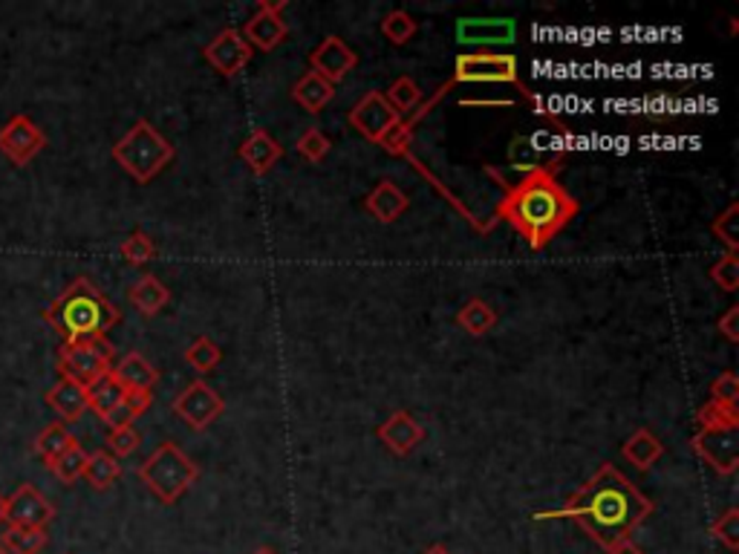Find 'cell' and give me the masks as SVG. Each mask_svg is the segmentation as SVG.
Returning a JSON list of instances; mask_svg holds the SVG:
<instances>
[{
	"label": "cell",
	"mask_w": 739,
	"mask_h": 554,
	"mask_svg": "<svg viewBox=\"0 0 739 554\" xmlns=\"http://www.w3.org/2000/svg\"><path fill=\"white\" fill-rule=\"evenodd\" d=\"M653 511V500L644 497L616 465L607 462L595 470L575 497H570L561 508L540 511L534 514V520H554V517L575 520L604 552H613V549L632 543V531L639 529Z\"/></svg>",
	"instance_id": "1"
},
{
	"label": "cell",
	"mask_w": 739,
	"mask_h": 554,
	"mask_svg": "<svg viewBox=\"0 0 739 554\" xmlns=\"http://www.w3.org/2000/svg\"><path fill=\"white\" fill-rule=\"evenodd\" d=\"M577 214V200L554 179L549 165L531 168L497 206V220H506L534 252L547 248Z\"/></svg>",
	"instance_id": "2"
},
{
	"label": "cell",
	"mask_w": 739,
	"mask_h": 554,
	"mask_svg": "<svg viewBox=\"0 0 739 554\" xmlns=\"http://www.w3.org/2000/svg\"><path fill=\"white\" fill-rule=\"evenodd\" d=\"M44 321L62 335L64 344H78L108 339V332L122 321V312L90 277L81 275L44 309Z\"/></svg>",
	"instance_id": "3"
},
{
	"label": "cell",
	"mask_w": 739,
	"mask_h": 554,
	"mask_svg": "<svg viewBox=\"0 0 739 554\" xmlns=\"http://www.w3.org/2000/svg\"><path fill=\"white\" fill-rule=\"evenodd\" d=\"M110 154L122 165L124 174H131L139 185H147L168 168L177 151L147 119H139L131 131L115 142Z\"/></svg>",
	"instance_id": "4"
},
{
	"label": "cell",
	"mask_w": 739,
	"mask_h": 554,
	"mask_svg": "<svg viewBox=\"0 0 739 554\" xmlns=\"http://www.w3.org/2000/svg\"><path fill=\"white\" fill-rule=\"evenodd\" d=\"M136 477L142 479V485L154 494L156 500L174 506L200 479V468L183 447L174 445V442H162L154 454L139 465Z\"/></svg>",
	"instance_id": "5"
},
{
	"label": "cell",
	"mask_w": 739,
	"mask_h": 554,
	"mask_svg": "<svg viewBox=\"0 0 739 554\" xmlns=\"http://www.w3.org/2000/svg\"><path fill=\"white\" fill-rule=\"evenodd\" d=\"M113 369V344L108 339L78 341L58 350V373L81 387H92Z\"/></svg>",
	"instance_id": "6"
},
{
	"label": "cell",
	"mask_w": 739,
	"mask_h": 554,
	"mask_svg": "<svg viewBox=\"0 0 739 554\" xmlns=\"http://www.w3.org/2000/svg\"><path fill=\"white\" fill-rule=\"evenodd\" d=\"M454 85H520L517 58L508 53H465L454 62Z\"/></svg>",
	"instance_id": "7"
},
{
	"label": "cell",
	"mask_w": 739,
	"mask_h": 554,
	"mask_svg": "<svg viewBox=\"0 0 739 554\" xmlns=\"http://www.w3.org/2000/svg\"><path fill=\"white\" fill-rule=\"evenodd\" d=\"M46 147V133L38 124L32 122L30 115H12L3 128H0V154L7 156L15 168H26L35 156Z\"/></svg>",
	"instance_id": "8"
},
{
	"label": "cell",
	"mask_w": 739,
	"mask_h": 554,
	"mask_svg": "<svg viewBox=\"0 0 739 554\" xmlns=\"http://www.w3.org/2000/svg\"><path fill=\"white\" fill-rule=\"evenodd\" d=\"M170 408H174V413H177L188 428H194V431H206L208 424H214L217 416L223 413L225 401L214 387H208L202 378H197V381H191V385L179 392Z\"/></svg>",
	"instance_id": "9"
},
{
	"label": "cell",
	"mask_w": 739,
	"mask_h": 554,
	"mask_svg": "<svg viewBox=\"0 0 739 554\" xmlns=\"http://www.w3.org/2000/svg\"><path fill=\"white\" fill-rule=\"evenodd\" d=\"M286 3H272V0H261L257 3V12L243 23V41H246L252 49H261V53H272L277 46L284 44L286 35H289V23L284 21Z\"/></svg>",
	"instance_id": "10"
},
{
	"label": "cell",
	"mask_w": 739,
	"mask_h": 554,
	"mask_svg": "<svg viewBox=\"0 0 739 554\" xmlns=\"http://www.w3.org/2000/svg\"><path fill=\"white\" fill-rule=\"evenodd\" d=\"M350 124H353L355 131L362 133L364 138H370V142H382V136H385L387 131H390L393 124L399 122L401 115L396 113V110L387 104L385 92L378 90H370L364 92L362 99H359V104H355L353 110H350Z\"/></svg>",
	"instance_id": "11"
},
{
	"label": "cell",
	"mask_w": 739,
	"mask_h": 554,
	"mask_svg": "<svg viewBox=\"0 0 739 554\" xmlns=\"http://www.w3.org/2000/svg\"><path fill=\"white\" fill-rule=\"evenodd\" d=\"M693 451L702 462L723 477H731L739 468V428L734 431H699L693 436Z\"/></svg>",
	"instance_id": "12"
},
{
	"label": "cell",
	"mask_w": 739,
	"mask_h": 554,
	"mask_svg": "<svg viewBox=\"0 0 739 554\" xmlns=\"http://www.w3.org/2000/svg\"><path fill=\"white\" fill-rule=\"evenodd\" d=\"M309 73L321 76L330 85H339L341 78H346L359 67V55L353 53V46H346L339 35H327L321 44L309 53Z\"/></svg>",
	"instance_id": "13"
},
{
	"label": "cell",
	"mask_w": 739,
	"mask_h": 554,
	"mask_svg": "<svg viewBox=\"0 0 739 554\" xmlns=\"http://www.w3.org/2000/svg\"><path fill=\"white\" fill-rule=\"evenodd\" d=\"M252 53L254 49L243 41L240 30H223L217 32L214 41L202 49V58L223 78H234L240 69L252 62Z\"/></svg>",
	"instance_id": "14"
},
{
	"label": "cell",
	"mask_w": 739,
	"mask_h": 554,
	"mask_svg": "<svg viewBox=\"0 0 739 554\" xmlns=\"http://www.w3.org/2000/svg\"><path fill=\"white\" fill-rule=\"evenodd\" d=\"M55 520V506L46 500L44 494L35 488V485L23 483L18 485V491L9 497V517L7 523L12 525H38V529H46V525Z\"/></svg>",
	"instance_id": "15"
},
{
	"label": "cell",
	"mask_w": 739,
	"mask_h": 554,
	"mask_svg": "<svg viewBox=\"0 0 739 554\" xmlns=\"http://www.w3.org/2000/svg\"><path fill=\"white\" fill-rule=\"evenodd\" d=\"M517 26L511 18H465L456 23V41L468 46L511 44Z\"/></svg>",
	"instance_id": "16"
},
{
	"label": "cell",
	"mask_w": 739,
	"mask_h": 554,
	"mask_svg": "<svg viewBox=\"0 0 739 554\" xmlns=\"http://www.w3.org/2000/svg\"><path fill=\"white\" fill-rule=\"evenodd\" d=\"M376 436L382 439V445L387 451L399 456H408L416 445H422L424 442V428L416 422L413 416L408 410H396L385 419V422L376 428Z\"/></svg>",
	"instance_id": "17"
},
{
	"label": "cell",
	"mask_w": 739,
	"mask_h": 554,
	"mask_svg": "<svg viewBox=\"0 0 739 554\" xmlns=\"http://www.w3.org/2000/svg\"><path fill=\"white\" fill-rule=\"evenodd\" d=\"M238 156L246 162L254 177H263V174H269L275 168L277 162L284 159V145L269 131L257 128V131H252L243 138V145L238 147Z\"/></svg>",
	"instance_id": "18"
},
{
	"label": "cell",
	"mask_w": 739,
	"mask_h": 554,
	"mask_svg": "<svg viewBox=\"0 0 739 554\" xmlns=\"http://www.w3.org/2000/svg\"><path fill=\"white\" fill-rule=\"evenodd\" d=\"M46 405L58 413L64 424L78 422L81 416L90 410V399H87V387L69 381V378H58L49 390H46Z\"/></svg>",
	"instance_id": "19"
},
{
	"label": "cell",
	"mask_w": 739,
	"mask_h": 554,
	"mask_svg": "<svg viewBox=\"0 0 739 554\" xmlns=\"http://www.w3.org/2000/svg\"><path fill=\"white\" fill-rule=\"evenodd\" d=\"M408 206H410L408 193L401 191L396 182H390V179H382V182L367 193V200H364V208L376 217L378 223L385 225L396 223V220L408 211Z\"/></svg>",
	"instance_id": "20"
},
{
	"label": "cell",
	"mask_w": 739,
	"mask_h": 554,
	"mask_svg": "<svg viewBox=\"0 0 739 554\" xmlns=\"http://www.w3.org/2000/svg\"><path fill=\"white\" fill-rule=\"evenodd\" d=\"M110 376L128 390H154V385L159 381V369L154 364L147 362L145 355L139 353H128L119 358V364H113L110 369Z\"/></svg>",
	"instance_id": "21"
},
{
	"label": "cell",
	"mask_w": 739,
	"mask_h": 554,
	"mask_svg": "<svg viewBox=\"0 0 739 554\" xmlns=\"http://www.w3.org/2000/svg\"><path fill=\"white\" fill-rule=\"evenodd\" d=\"M128 300H131L133 309H139L142 315L154 318V315H159L162 309L168 307L170 292H168V286L162 284L156 275H142L136 284L128 289Z\"/></svg>",
	"instance_id": "22"
},
{
	"label": "cell",
	"mask_w": 739,
	"mask_h": 554,
	"mask_svg": "<svg viewBox=\"0 0 739 554\" xmlns=\"http://www.w3.org/2000/svg\"><path fill=\"white\" fill-rule=\"evenodd\" d=\"M662 454H664L662 439L655 436L653 431H647V428H639V431L632 433V436L621 445L624 459L630 462L632 468H639V470L653 468L655 462L662 459Z\"/></svg>",
	"instance_id": "23"
},
{
	"label": "cell",
	"mask_w": 739,
	"mask_h": 554,
	"mask_svg": "<svg viewBox=\"0 0 739 554\" xmlns=\"http://www.w3.org/2000/svg\"><path fill=\"white\" fill-rule=\"evenodd\" d=\"M293 99L298 101L307 113H321V110L335 99V85L323 81V78L316 76V73H307V76H300L293 85Z\"/></svg>",
	"instance_id": "24"
},
{
	"label": "cell",
	"mask_w": 739,
	"mask_h": 554,
	"mask_svg": "<svg viewBox=\"0 0 739 554\" xmlns=\"http://www.w3.org/2000/svg\"><path fill=\"white\" fill-rule=\"evenodd\" d=\"M46 543H49V531L38 525L7 523V531H0V546L9 554H41Z\"/></svg>",
	"instance_id": "25"
},
{
	"label": "cell",
	"mask_w": 739,
	"mask_h": 554,
	"mask_svg": "<svg viewBox=\"0 0 739 554\" xmlns=\"http://www.w3.org/2000/svg\"><path fill=\"white\" fill-rule=\"evenodd\" d=\"M119 477H122V465H119V459L113 454H108V451H92V454H87L85 479L96 491L113 488Z\"/></svg>",
	"instance_id": "26"
},
{
	"label": "cell",
	"mask_w": 739,
	"mask_h": 554,
	"mask_svg": "<svg viewBox=\"0 0 739 554\" xmlns=\"http://www.w3.org/2000/svg\"><path fill=\"white\" fill-rule=\"evenodd\" d=\"M456 323H460L468 335H474V339H483V335H488V332L497 326V312H494L483 298H471L468 303L456 312Z\"/></svg>",
	"instance_id": "27"
},
{
	"label": "cell",
	"mask_w": 739,
	"mask_h": 554,
	"mask_svg": "<svg viewBox=\"0 0 739 554\" xmlns=\"http://www.w3.org/2000/svg\"><path fill=\"white\" fill-rule=\"evenodd\" d=\"M73 442H76V436L67 431V424L53 422V424H46L44 431L35 436V442H32V451H35L41 459H44V465H53V462L58 459V456H62L64 451L73 445Z\"/></svg>",
	"instance_id": "28"
},
{
	"label": "cell",
	"mask_w": 739,
	"mask_h": 554,
	"mask_svg": "<svg viewBox=\"0 0 739 554\" xmlns=\"http://www.w3.org/2000/svg\"><path fill=\"white\" fill-rule=\"evenodd\" d=\"M699 431H734L739 428L737 405H723V401H705L696 413Z\"/></svg>",
	"instance_id": "29"
},
{
	"label": "cell",
	"mask_w": 739,
	"mask_h": 554,
	"mask_svg": "<svg viewBox=\"0 0 739 554\" xmlns=\"http://www.w3.org/2000/svg\"><path fill=\"white\" fill-rule=\"evenodd\" d=\"M85 465H87V451L76 439V442H73V445H69L67 451H64V454L53 462V465H46V468L53 470V477L58 479V483L73 485L85 477Z\"/></svg>",
	"instance_id": "30"
},
{
	"label": "cell",
	"mask_w": 739,
	"mask_h": 554,
	"mask_svg": "<svg viewBox=\"0 0 739 554\" xmlns=\"http://www.w3.org/2000/svg\"><path fill=\"white\" fill-rule=\"evenodd\" d=\"M87 399H90L92 413L101 419V416L110 413V410H113L115 405L124 399V387L119 385V381H115V378L108 373V376L99 378L96 385L87 387Z\"/></svg>",
	"instance_id": "31"
},
{
	"label": "cell",
	"mask_w": 739,
	"mask_h": 554,
	"mask_svg": "<svg viewBox=\"0 0 739 554\" xmlns=\"http://www.w3.org/2000/svg\"><path fill=\"white\" fill-rule=\"evenodd\" d=\"M185 362L191 364L197 373H211V369H217L220 362H223V350H220V344L214 339L200 335V339H194L191 346L185 350Z\"/></svg>",
	"instance_id": "32"
},
{
	"label": "cell",
	"mask_w": 739,
	"mask_h": 554,
	"mask_svg": "<svg viewBox=\"0 0 739 554\" xmlns=\"http://www.w3.org/2000/svg\"><path fill=\"white\" fill-rule=\"evenodd\" d=\"M387 104H390L396 113H410V110H416L419 104H422V90H419V85H416L413 78L410 76H401L396 78L390 85V90L385 92Z\"/></svg>",
	"instance_id": "33"
},
{
	"label": "cell",
	"mask_w": 739,
	"mask_h": 554,
	"mask_svg": "<svg viewBox=\"0 0 739 554\" xmlns=\"http://www.w3.org/2000/svg\"><path fill=\"white\" fill-rule=\"evenodd\" d=\"M119 254L124 257V263H131V266H145L156 257V243L151 240V234L142 229H136L128 240H122V246H119Z\"/></svg>",
	"instance_id": "34"
},
{
	"label": "cell",
	"mask_w": 739,
	"mask_h": 554,
	"mask_svg": "<svg viewBox=\"0 0 739 554\" xmlns=\"http://www.w3.org/2000/svg\"><path fill=\"white\" fill-rule=\"evenodd\" d=\"M382 35L396 46L408 44V41L416 35V21L405 12V9H393V12H387V15L382 18Z\"/></svg>",
	"instance_id": "35"
},
{
	"label": "cell",
	"mask_w": 739,
	"mask_h": 554,
	"mask_svg": "<svg viewBox=\"0 0 739 554\" xmlns=\"http://www.w3.org/2000/svg\"><path fill=\"white\" fill-rule=\"evenodd\" d=\"M295 151L307 162L318 165L323 162V156L332 151V138L321 131V128H307V131L300 133V138L295 142Z\"/></svg>",
	"instance_id": "36"
},
{
	"label": "cell",
	"mask_w": 739,
	"mask_h": 554,
	"mask_svg": "<svg viewBox=\"0 0 739 554\" xmlns=\"http://www.w3.org/2000/svg\"><path fill=\"white\" fill-rule=\"evenodd\" d=\"M714 234L719 240H723L725 246H728V254H737L739 252V206L737 202H731V206L725 208V214H719L714 220Z\"/></svg>",
	"instance_id": "37"
},
{
	"label": "cell",
	"mask_w": 739,
	"mask_h": 554,
	"mask_svg": "<svg viewBox=\"0 0 739 554\" xmlns=\"http://www.w3.org/2000/svg\"><path fill=\"white\" fill-rule=\"evenodd\" d=\"M710 534H714V540H719L728 552H737L739 549V511L737 508H728L723 517H716L714 525H710Z\"/></svg>",
	"instance_id": "38"
},
{
	"label": "cell",
	"mask_w": 739,
	"mask_h": 554,
	"mask_svg": "<svg viewBox=\"0 0 739 554\" xmlns=\"http://www.w3.org/2000/svg\"><path fill=\"white\" fill-rule=\"evenodd\" d=\"M710 280L725 292H737L739 289V254H725L723 261L710 266Z\"/></svg>",
	"instance_id": "39"
},
{
	"label": "cell",
	"mask_w": 739,
	"mask_h": 554,
	"mask_svg": "<svg viewBox=\"0 0 739 554\" xmlns=\"http://www.w3.org/2000/svg\"><path fill=\"white\" fill-rule=\"evenodd\" d=\"M139 445H142V436H139L136 428H119V431H110L108 436V454H113L115 459L119 456H131Z\"/></svg>",
	"instance_id": "40"
},
{
	"label": "cell",
	"mask_w": 739,
	"mask_h": 554,
	"mask_svg": "<svg viewBox=\"0 0 739 554\" xmlns=\"http://www.w3.org/2000/svg\"><path fill=\"white\" fill-rule=\"evenodd\" d=\"M710 401H723V405H737L739 401V378L737 373H723L716 376V381L710 385Z\"/></svg>",
	"instance_id": "41"
},
{
	"label": "cell",
	"mask_w": 739,
	"mask_h": 554,
	"mask_svg": "<svg viewBox=\"0 0 739 554\" xmlns=\"http://www.w3.org/2000/svg\"><path fill=\"white\" fill-rule=\"evenodd\" d=\"M136 419H139V413L124 399L119 401V405H115L110 413L101 416V422L108 424L110 431H119V428H133V422H136Z\"/></svg>",
	"instance_id": "42"
},
{
	"label": "cell",
	"mask_w": 739,
	"mask_h": 554,
	"mask_svg": "<svg viewBox=\"0 0 739 554\" xmlns=\"http://www.w3.org/2000/svg\"><path fill=\"white\" fill-rule=\"evenodd\" d=\"M716 330L723 332L731 344H739V307L728 309V312L716 321Z\"/></svg>",
	"instance_id": "43"
},
{
	"label": "cell",
	"mask_w": 739,
	"mask_h": 554,
	"mask_svg": "<svg viewBox=\"0 0 739 554\" xmlns=\"http://www.w3.org/2000/svg\"><path fill=\"white\" fill-rule=\"evenodd\" d=\"M607 554H644V552H641L639 546H632V543H627V546H621V549H613V552H607Z\"/></svg>",
	"instance_id": "44"
},
{
	"label": "cell",
	"mask_w": 739,
	"mask_h": 554,
	"mask_svg": "<svg viewBox=\"0 0 739 554\" xmlns=\"http://www.w3.org/2000/svg\"><path fill=\"white\" fill-rule=\"evenodd\" d=\"M7 517H9V497L0 494V523H7Z\"/></svg>",
	"instance_id": "45"
},
{
	"label": "cell",
	"mask_w": 739,
	"mask_h": 554,
	"mask_svg": "<svg viewBox=\"0 0 739 554\" xmlns=\"http://www.w3.org/2000/svg\"><path fill=\"white\" fill-rule=\"evenodd\" d=\"M424 554H451V552H448V549L442 546V543H437V546H431Z\"/></svg>",
	"instance_id": "46"
},
{
	"label": "cell",
	"mask_w": 739,
	"mask_h": 554,
	"mask_svg": "<svg viewBox=\"0 0 739 554\" xmlns=\"http://www.w3.org/2000/svg\"><path fill=\"white\" fill-rule=\"evenodd\" d=\"M252 554H277V549H272V546H257Z\"/></svg>",
	"instance_id": "47"
},
{
	"label": "cell",
	"mask_w": 739,
	"mask_h": 554,
	"mask_svg": "<svg viewBox=\"0 0 739 554\" xmlns=\"http://www.w3.org/2000/svg\"><path fill=\"white\" fill-rule=\"evenodd\" d=\"M0 554H9V552H7V549H3V546H0Z\"/></svg>",
	"instance_id": "48"
}]
</instances>
